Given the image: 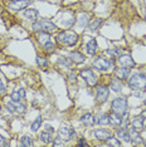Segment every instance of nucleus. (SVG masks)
I'll list each match as a JSON object with an SVG mask.
<instances>
[{
    "mask_svg": "<svg viewBox=\"0 0 146 147\" xmlns=\"http://www.w3.org/2000/svg\"><path fill=\"white\" fill-rule=\"evenodd\" d=\"M127 84L132 91H144L146 88V76L142 73H134L127 78Z\"/></svg>",
    "mask_w": 146,
    "mask_h": 147,
    "instance_id": "1",
    "label": "nucleus"
},
{
    "mask_svg": "<svg viewBox=\"0 0 146 147\" xmlns=\"http://www.w3.org/2000/svg\"><path fill=\"white\" fill-rule=\"evenodd\" d=\"M141 117H144V118H146V109H144V111L141 112Z\"/></svg>",
    "mask_w": 146,
    "mask_h": 147,
    "instance_id": "43",
    "label": "nucleus"
},
{
    "mask_svg": "<svg viewBox=\"0 0 146 147\" xmlns=\"http://www.w3.org/2000/svg\"><path fill=\"white\" fill-rule=\"evenodd\" d=\"M5 91H6L5 84H4V83H3V82H0V96H1V94H4Z\"/></svg>",
    "mask_w": 146,
    "mask_h": 147,
    "instance_id": "39",
    "label": "nucleus"
},
{
    "mask_svg": "<svg viewBox=\"0 0 146 147\" xmlns=\"http://www.w3.org/2000/svg\"><path fill=\"white\" fill-rule=\"evenodd\" d=\"M93 67L96 69H98V71H108V69H111L112 67H114V62L111 61V59L108 58H103V57H99V58H96L93 61Z\"/></svg>",
    "mask_w": 146,
    "mask_h": 147,
    "instance_id": "5",
    "label": "nucleus"
},
{
    "mask_svg": "<svg viewBox=\"0 0 146 147\" xmlns=\"http://www.w3.org/2000/svg\"><path fill=\"white\" fill-rule=\"evenodd\" d=\"M69 58H71V61L73 63H76V64H81V63H83L86 61L84 55L79 52H72L71 54H69Z\"/></svg>",
    "mask_w": 146,
    "mask_h": 147,
    "instance_id": "22",
    "label": "nucleus"
},
{
    "mask_svg": "<svg viewBox=\"0 0 146 147\" xmlns=\"http://www.w3.org/2000/svg\"><path fill=\"white\" fill-rule=\"evenodd\" d=\"M108 122L112 127L118 128V127L122 126V116L116 112H112L111 115H108Z\"/></svg>",
    "mask_w": 146,
    "mask_h": 147,
    "instance_id": "11",
    "label": "nucleus"
},
{
    "mask_svg": "<svg viewBox=\"0 0 146 147\" xmlns=\"http://www.w3.org/2000/svg\"><path fill=\"white\" fill-rule=\"evenodd\" d=\"M43 48H44L47 52H53V51H54V48H55V45H54V43L51 40V42L45 43V44L43 45Z\"/></svg>",
    "mask_w": 146,
    "mask_h": 147,
    "instance_id": "35",
    "label": "nucleus"
},
{
    "mask_svg": "<svg viewBox=\"0 0 146 147\" xmlns=\"http://www.w3.org/2000/svg\"><path fill=\"white\" fill-rule=\"evenodd\" d=\"M36 64H38L41 68H47V67L49 65V63H48V61L45 58H43V57H41V55H36Z\"/></svg>",
    "mask_w": 146,
    "mask_h": 147,
    "instance_id": "32",
    "label": "nucleus"
},
{
    "mask_svg": "<svg viewBox=\"0 0 146 147\" xmlns=\"http://www.w3.org/2000/svg\"><path fill=\"white\" fill-rule=\"evenodd\" d=\"M23 16L25 19H29V20H36L39 18V11L34 8H29L23 10Z\"/></svg>",
    "mask_w": 146,
    "mask_h": 147,
    "instance_id": "16",
    "label": "nucleus"
},
{
    "mask_svg": "<svg viewBox=\"0 0 146 147\" xmlns=\"http://www.w3.org/2000/svg\"><path fill=\"white\" fill-rule=\"evenodd\" d=\"M122 145L121 141L118 138H114V137H111V138L107 141V146H117V147H120Z\"/></svg>",
    "mask_w": 146,
    "mask_h": 147,
    "instance_id": "34",
    "label": "nucleus"
},
{
    "mask_svg": "<svg viewBox=\"0 0 146 147\" xmlns=\"http://www.w3.org/2000/svg\"><path fill=\"white\" fill-rule=\"evenodd\" d=\"M111 108H112V112H116V113H118V115L124 116L125 113H127V108H128L127 99L124 98V97L115 98L111 103Z\"/></svg>",
    "mask_w": 146,
    "mask_h": 147,
    "instance_id": "3",
    "label": "nucleus"
},
{
    "mask_svg": "<svg viewBox=\"0 0 146 147\" xmlns=\"http://www.w3.org/2000/svg\"><path fill=\"white\" fill-rule=\"evenodd\" d=\"M39 138H41V141L43 143H45V145L53 142V136H52V133L48 131H43L41 135H39Z\"/></svg>",
    "mask_w": 146,
    "mask_h": 147,
    "instance_id": "26",
    "label": "nucleus"
},
{
    "mask_svg": "<svg viewBox=\"0 0 146 147\" xmlns=\"http://www.w3.org/2000/svg\"><path fill=\"white\" fill-rule=\"evenodd\" d=\"M144 143H145V145H146V142H144Z\"/></svg>",
    "mask_w": 146,
    "mask_h": 147,
    "instance_id": "46",
    "label": "nucleus"
},
{
    "mask_svg": "<svg viewBox=\"0 0 146 147\" xmlns=\"http://www.w3.org/2000/svg\"><path fill=\"white\" fill-rule=\"evenodd\" d=\"M144 105L146 106V99H144Z\"/></svg>",
    "mask_w": 146,
    "mask_h": 147,
    "instance_id": "44",
    "label": "nucleus"
},
{
    "mask_svg": "<svg viewBox=\"0 0 146 147\" xmlns=\"http://www.w3.org/2000/svg\"><path fill=\"white\" fill-rule=\"evenodd\" d=\"M110 88H111V91H114L115 93H120L122 91V81L116 77V78H114L111 81V83H110Z\"/></svg>",
    "mask_w": 146,
    "mask_h": 147,
    "instance_id": "21",
    "label": "nucleus"
},
{
    "mask_svg": "<svg viewBox=\"0 0 146 147\" xmlns=\"http://www.w3.org/2000/svg\"><path fill=\"white\" fill-rule=\"evenodd\" d=\"M116 135H117L118 140H122L125 142H131L130 133H128L127 128H125V127H118V129L116 131Z\"/></svg>",
    "mask_w": 146,
    "mask_h": 147,
    "instance_id": "17",
    "label": "nucleus"
},
{
    "mask_svg": "<svg viewBox=\"0 0 146 147\" xmlns=\"http://www.w3.org/2000/svg\"><path fill=\"white\" fill-rule=\"evenodd\" d=\"M72 61L71 58H67V57H61L58 59V64L62 67V68H71L72 67Z\"/></svg>",
    "mask_w": 146,
    "mask_h": 147,
    "instance_id": "28",
    "label": "nucleus"
},
{
    "mask_svg": "<svg viewBox=\"0 0 146 147\" xmlns=\"http://www.w3.org/2000/svg\"><path fill=\"white\" fill-rule=\"evenodd\" d=\"M68 78H69V81H71V82H76V81H77V74H76L74 72L71 71L68 73Z\"/></svg>",
    "mask_w": 146,
    "mask_h": 147,
    "instance_id": "37",
    "label": "nucleus"
},
{
    "mask_svg": "<svg viewBox=\"0 0 146 147\" xmlns=\"http://www.w3.org/2000/svg\"><path fill=\"white\" fill-rule=\"evenodd\" d=\"M57 40L61 43L62 45H67V47H73L77 44L78 42V34L72 30H66L61 32L57 35Z\"/></svg>",
    "mask_w": 146,
    "mask_h": 147,
    "instance_id": "2",
    "label": "nucleus"
},
{
    "mask_svg": "<svg viewBox=\"0 0 146 147\" xmlns=\"http://www.w3.org/2000/svg\"><path fill=\"white\" fill-rule=\"evenodd\" d=\"M134 96H135V97H137V98H144V93H142V92L134 91Z\"/></svg>",
    "mask_w": 146,
    "mask_h": 147,
    "instance_id": "40",
    "label": "nucleus"
},
{
    "mask_svg": "<svg viewBox=\"0 0 146 147\" xmlns=\"http://www.w3.org/2000/svg\"><path fill=\"white\" fill-rule=\"evenodd\" d=\"M81 77L86 81L88 86H96L97 84V76L95 74V72L92 71L91 68H86L81 72Z\"/></svg>",
    "mask_w": 146,
    "mask_h": 147,
    "instance_id": "8",
    "label": "nucleus"
},
{
    "mask_svg": "<svg viewBox=\"0 0 146 147\" xmlns=\"http://www.w3.org/2000/svg\"><path fill=\"white\" fill-rule=\"evenodd\" d=\"M53 146H64V141L61 138V137H57V138H53Z\"/></svg>",
    "mask_w": 146,
    "mask_h": 147,
    "instance_id": "36",
    "label": "nucleus"
},
{
    "mask_svg": "<svg viewBox=\"0 0 146 147\" xmlns=\"http://www.w3.org/2000/svg\"><path fill=\"white\" fill-rule=\"evenodd\" d=\"M115 74L116 77H117L118 79H121V81H125V79H127L128 77H130L131 74V71H130V68L128 67H120V68H117L115 71Z\"/></svg>",
    "mask_w": 146,
    "mask_h": 147,
    "instance_id": "13",
    "label": "nucleus"
},
{
    "mask_svg": "<svg viewBox=\"0 0 146 147\" xmlns=\"http://www.w3.org/2000/svg\"><path fill=\"white\" fill-rule=\"evenodd\" d=\"M8 145V142H6V138L4 136L0 135V146H6Z\"/></svg>",
    "mask_w": 146,
    "mask_h": 147,
    "instance_id": "38",
    "label": "nucleus"
},
{
    "mask_svg": "<svg viewBox=\"0 0 146 147\" xmlns=\"http://www.w3.org/2000/svg\"><path fill=\"white\" fill-rule=\"evenodd\" d=\"M20 146H23V147H32V146H34V140H33L30 136H28V135L22 136Z\"/></svg>",
    "mask_w": 146,
    "mask_h": 147,
    "instance_id": "27",
    "label": "nucleus"
},
{
    "mask_svg": "<svg viewBox=\"0 0 146 147\" xmlns=\"http://www.w3.org/2000/svg\"><path fill=\"white\" fill-rule=\"evenodd\" d=\"M81 122L87 127H93L96 123H97V119H96V117L92 115V113H84V115L81 117Z\"/></svg>",
    "mask_w": 146,
    "mask_h": 147,
    "instance_id": "14",
    "label": "nucleus"
},
{
    "mask_svg": "<svg viewBox=\"0 0 146 147\" xmlns=\"http://www.w3.org/2000/svg\"><path fill=\"white\" fill-rule=\"evenodd\" d=\"M36 40L41 45H44L45 43L51 42V33L47 32H41L38 35H36Z\"/></svg>",
    "mask_w": 146,
    "mask_h": 147,
    "instance_id": "24",
    "label": "nucleus"
},
{
    "mask_svg": "<svg viewBox=\"0 0 146 147\" xmlns=\"http://www.w3.org/2000/svg\"><path fill=\"white\" fill-rule=\"evenodd\" d=\"M78 146H88V143L86 142L84 138H81L79 140V142H78Z\"/></svg>",
    "mask_w": 146,
    "mask_h": 147,
    "instance_id": "42",
    "label": "nucleus"
},
{
    "mask_svg": "<svg viewBox=\"0 0 146 147\" xmlns=\"http://www.w3.org/2000/svg\"><path fill=\"white\" fill-rule=\"evenodd\" d=\"M96 51H97V40L93 38L86 44V52H87L88 55L93 57L96 54Z\"/></svg>",
    "mask_w": 146,
    "mask_h": 147,
    "instance_id": "20",
    "label": "nucleus"
},
{
    "mask_svg": "<svg viewBox=\"0 0 146 147\" xmlns=\"http://www.w3.org/2000/svg\"><path fill=\"white\" fill-rule=\"evenodd\" d=\"M117 61L122 67H128V68H131V67L135 65V61L130 54H121L118 57Z\"/></svg>",
    "mask_w": 146,
    "mask_h": 147,
    "instance_id": "12",
    "label": "nucleus"
},
{
    "mask_svg": "<svg viewBox=\"0 0 146 147\" xmlns=\"http://www.w3.org/2000/svg\"><path fill=\"white\" fill-rule=\"evenodd\" d=\"M33 30H41V32H47V33H54L57 30V25L54 23L49 22V20H38L34 22L32 24Z\"/></svg>",
    "mask_w": 146,
    "mask_h": 147,
    "instance_id": "4",
    "label": "nucleus"
},
{
    "mask_svg": "<svg viewBox=\"0 0 146 147\" xmlns=\"http://www.w3.org/2000/svg\"><path fill=\"white\" fill-rule=\"evenodd\" d=\"M102 24H103V19H102V18H96V19H93V20H92V22L88 24L89 32H96V30H98V29L101 28Z\"/></svg>",
    "mask_w": 146,
    "mask_h": 147,
    "instance_id": "23",
    "label": "nucleus"
},
{
    "mask_svg": "<svg viewBox=\"0 0 146 147\" xmlns=\"http://www.w3.org/2000/svg\"><path fill=\"white\" fill-rule=\"evenodd\" d=\"M42 122H43L42 116H38V117H36V118L34 119V121H33V123H32V126H30V131H32V132H36L39 128H41Z\"/></svg>",
    "mask_w": 146,
    "mask_h": 147,
    "instance_id": "29",
    "label": "nucleus"
},
{
    "mask_svg": "<svg viewBox=\"0 0 146 147\" xmlns=\"http://www.w3.org/2000/svg\"><path fill=\"white\" fill-rule=\"evenodd\" d=\"M97 123L99 126H107V125H110L108 115H106V113H101V115L98 116V118H97Z\"/></svg>",
    "mask_w": 146,
    "mask_h": 147,
    "instance_id": "31",
    "label": "nucleus"
},
{
    "mask_svg": "<svg viewBox=\"0 0 146 147\" xmlns=\"http://www.w3.org/2000/svg\"><path fill=\"white\" fill-rule=\"evenodd\" d=\"M145 129H146V126H145Z\"/></svg>",
    "mask_w": 146,
    "mask_h": 147,
    "instance_id": "47",
    "label": "nucleus"
},
{
    "mask_svg": "<svg viewBox=\"0 0 146 147\" xmlns=\"http://www.w3.org/2000/svg\"><path fill=\"white\" fill-rule=\"evenodd\" d=\"M106 54H108L111 58H118L122 54V51L120 48H110L106 51Z\"/></svg>",
    "mask_w": 146,
    "mask_h": 147,
    "instance_id": "30",
    "label": "nucleus"
},
{
    "mask_svg": "<svg viewBox=\"0 0 146 147\" xmlns=\"http://www.w3.org/2000/svg\"><path fill=\"white\" fill-rule=\"evenodd\" d=\"M0 82H1V76H0Z\"/></svg>",
    "mask_w": 146,
    "mask_h": 147,
    "instance_id": "45",
    "label": "nucleus"
},
{
    "mask_svg": "<svg viewBox=\"0 0 146 147\" xmlns=\"http://www.w3.org/2000/svg\"><path fill=\"white\" fill-rule=\"evenodd\" d=\"M16 105H18V103L10 101V102H8V103L5 105V108L8 109V111L10 112V113H16Z\"/></svg>",
    "mask_w": 146,
    "mask_h": 147,
    "instance_id": "33",
    "label": "nucleus"
},
{
    "mask_svg": "<svg viewBox=\"0 0 146 147\" xmlns=\"http://www.w3.org/2000/svg\"><path fill=\"white\" fill-rule=\"evenodd\" d=\"M24 98H25V89L24 88H19L18 91L13 92L10 94V101L15 102V103H22Z\"/></svg>",
    "mask_w": 146,
    "mask_h": 147,
    "instance_id": "15",
    "label": "nucleus"
},
{
    "mask_svg": "<svg viewBox=\"0 0 146 147\" xmlns=\"http://www.w3.org/2000/svg\"><path fill=\"white\" fill-rule=\"evenodd\" d=\"M110 97V89L105 86H98L96 88V99L98 103H103Z\"/></svg>",
    "mask_w": 146,
    "mask_h": 147,
    "instance_id": "9",
    "label": "nucleus"
},
{
    "mask_svg": "<svg viewBox=\"0 0 146 147\" xmlns=\"http://www.w3.org/2000/svg\"><path fill=\"white\" fill-rule=\"evenodd\" d=\"M58 136L61 137L64 142H69L76 137V131L68 126H62L58 131Z\"/></svg>",
    "mask_w": 146,
    "mask_h": 147,
    "instance_id": "7",
    "label": "nucleus"
},
{
    "mask_svg": "<svg viewBox=\"0 0 146 147\" xmlns=\"http://www.w3.org/2000/svg\"><path fill=\"white\" fill-rule=\"evenodd\" d=\"M144 117L139 116V117H134V118L131 119V126L132 128L137 129V131H142L144 129Z\"/></svg>",
    "mask_w": 146,
    "mask_h": 147,
    "instance_id": "19",
    "label": "nucleus"
},
{
    "mask_svg": "<svg viewBox=\"0 0 146 147\" xmlns=\"http://www.w3.org/2000/svg\"><path fill=\"white\" fill-rule=\"evenodd\" d=\"M44 127H45V131H48V132H51V133L54 132V128H53V127H52L51 125H45Z\"/></svg>",
    "mask_w": 146,
    "mask_h": 147,
    "instance_id": "41",
    "label": "nucleus"
},
{
    "mask_svg": "<svg viewBox=\"0 0 146 147\" xmlns=\"http://www.w3.org/2000/svg\"><path fill=\"white\" fill-rule=\"evenodd\" d=\"M32 4V0H13L8 4V8L13 11H23Z\"/></svg>",
    "mask_w": 146,
    "mask_h": 147,
    "instance_id": "6",
    "label": "nucleus"
},
{
    "mask_svg": "<svg viewBox=\"0 0 146 147\" xmlns=\"http://www.w3.org/2000/svg\"><path fill=\"white\" fill-rule=\"evenodd\" d=\"M128 133H130V137H131V142H134L135 145H141V143H144V140H142V137L140 133H139L137 129L131 128V129H128Z\"/></svg>",
    "mask_w": 146,
    "mask_h": 147,
    "instance_id": "18",
    "label": "nucleus"
},
{
    "mask_svg": "<svg viewBox=\"0 0 146 147\" xmlns=\"http://www.w3.org/2000/svg\"><path fill=\"white\" fill-rule=\"evenodd\" d=\"M89 24V15L87 14V13H83V14L79 15L78 18V26L82 29H84L86 26H88Z\"/></svg>",
    "mask_w": 146,
    "mask_h": 147,
    "instance_id": "25",
    "label": "nucleus"
},
{
    "mask_svg": "<svg viewBox=\"0 0 146 147\" xmlns=\"http://www.w3.org/2000/svg\"><path fill=\"white\" fill-rule=\"evenodd\" d=\"M93 135H95V137L98 140V141H103V142H107L108 140L112 137L111 132L107 131V129H105V128H97V129H95Z\"/></svg>",
    "mask_w": 146,
    "mask_h": 147,
    "instance_id": "10",
    "label": "nucleus"
}]
</instances>
